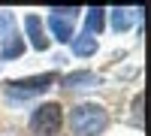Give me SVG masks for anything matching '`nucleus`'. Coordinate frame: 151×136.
Returning <instances> with one entry per match:
<instances>
[{
	"instance_id": "nucleus-1",
	"label": "nucleus",
	"mask_w": 151,
	"mask_h": 136,
	"mask_svg": "<svg viewBox=\"0 0 151 136\" xmlns=\"http://www.w3.org/2000/svg\"><path fill=\"white\" fill-rule=\"evenodd\" d=\"M70 127L76 136H100L109 127V112L100 103H79L70 115Z\"/></svg>"
},
{
	"instance_id": "nucleus-2",
	"label": "nucleus",
	"mask_w": 151,
	"mask_h": 136,
	"mask_svg": "<svg viewBox=\"0 0 151 136\" xmlns=\"http://www.w3.org/2000/svg\"><path fill=\"white\" fill-rule=\"evenodd\" d=\"M60 124H64V112H60L58 103H42L30 115V130L36 136H58Z\"/></svg>"
},
{
	"instance_id": "nucleus-3",
	"label": "nucleus",
	"mask_w": 151,
	"mask_h": 136,
	"mask_svg": "<svg viewBox=\"0 0 151 136\" xmlns=\"http://www.w3.org/2000/svg\"><path fill=\"white\" fill-rule=\"evenodd\" d=\"M52 82H55V73H42V76H30V79H18V82H9V85H6V94L15 97V100H24V97H30V94H42Z\"/></svg>"
},
{
	"instance_id": "nucleus-4",
	"label": "nucleus",
	"mask_w": 151,
	"mask_h": 136,
	"mask_svg": "<svg viewBox=\"0 0 151 136\" xmlns=\"http://www.w3.org/2000/svg\"><path fill=\"white\" fill-rule=\"evenodd\" d=\"M79 15V9L70 6V9H52V18H48V27H52L55 40L60 42H70L73 40V18Z\"/></svg>"
},
{
	"instance_id": "nucleus-5",
	"label": "nucleus",
	"mask_w": 151,
	"mask_h": 136,
	"mask_svg": "<svg viewBox=\"0 0 151 136\" xmlns=\"http://www.w3.org/2000/svg\"><path fill=\"white\" fill-rule=\"evenodd\" d=\"M24 30H27V36H30V45L36 48V52H45V48H48L45 27H42V21L36 18V15H27V18H24Z\"/></svg>"
},
{
	"instance_id": "nucleus-6",
	"label": "nucleus",
	"mask_w": 151,
	"mask_h": 136,
	"mask_svg": "<svg viewBox=\"0 0 151 136\" xmlns=\"http://www.w3.org/2000/svg\"><path fill=\"white\" fill-rule=\"evenodd\" d=\"M24 55V40H21V33L18 30H12L6 40H3V48H0V58L3 60H15Z\"/></svg>"
},
{
	"instance_id": "nucleus-7",
	"label": "nucleus",
	"mask_w": 151,
	"mask_h": 136,
	"mask_svg": "<svg viewBox=\"0 0 151 136\" xmlns=\"http://www.w3.org/2000/svg\"><path fill=\"white\" fill-rule=\"evenodd\" d=\"M103 27H106V9H100V6L88 9V18H85V33H88V36H94V33H100Z\"/></svg>"
},
{
	"instance_id": "nucleus-8",
	"label": "nucleus",
	"mask_w": 151,
	"mask_h": 136,
	"mask_svg": "<svg viewBox=\"0 0 151 136\" xmlns=\"http://www.w3.org/2000/svg\"><path fill=\"white\" fill-rule=\"evenodd\" d=\"M97 82H100V76H97V73H88V70H79V73L64 76L67 88H85V85H97Z\"/></svg>"
},
{
	"instance_id": "nucleus-9",
	"label": "nucleus",
	"mask_w": 151,
	"mask_h": 136,
	"mask_svg": "<svg viewBox=\"0 0 151 136\" xmlns=\"http://www.w3.org/2000/svg\"><path fill=\"white\" fill-rule=\"evenodd\" d=\"M73 52L79 55V58H91L94 52H97V40L94 36H73Z\"/></svg>"
},
{
	"instance_id": "nucleus-10",
	"label": "nucleus",
	"mask_w": 151,
	"mask_h": 136,
	"mask_svg": "<svg viewBox=\"0 0 151 136\" xmlns=\"http://www.w3.org/2000/svg\"><path fill=\"white\" fill-rule=\"evenodd\" d=\"M133 21H136L133 9H112V30H127Z\"/></svg>"
},
{
	"instance_id": "nucleus-11",
	"label": "nucleus",
	"mask_w": 151,
	"mask_h": 136,
	"mask_svg": "<svg viewBox=\"0 0 151 136\" xmlns=\"http://www.w3.org/2000/svg\"><path fill=\"white\" fill-rule=\"evenodd\" d=\"M142 103H145V97L142 94H136V103H133V109H136V121L142 124Z\"/></svg>"
}]
</instances>
